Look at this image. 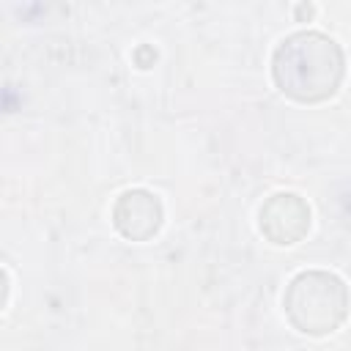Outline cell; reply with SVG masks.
<instances>
[{"mask_svg":"<svg viewBox=\"0 0 351 351\" xmlns=\"http://www.w3.org/2000/svg\"><path fill=\"white\" fill-rule=\"evenodd\" d=\"M346 77L340 44L321 30H296L285 36L271 55V80L282 96L299 104L332 99Z\"/></svg>","mask_w":351,"mask_h":351,"instance_id":"obj_1","label":"cell"},{"mask_svg":"<svg viewBox=\"0 0 351 351\" xmlns=\"http://www.w3.org/2000/svg\"><path fill=\"white\" fill-rule=\"evenodd\" d=\"M348 304V285L337 274L321 269L299 271L282 293V307L291 326L310 337L335 332L346 321Z\"/></svg>","mask_w":351,"mask_h":351,"instance_id":"obj_2","label":"cell"},{"mask_svg":"<svg viewBox=\"0 0 351 351\" xmlns=\"http://www.w3.org/2000/svg\"><path fill=\"white\" fill-rule=\"evenodd\" d=\"M258 228L271 244H296L310 230V206L296 192H274L258 211Z\"/></svg>","mask_w":351,"mask_h":351,"instance_id":"obj_3","label":"cell"},{"mask_svg":"<svg viewBox=\"0 0 351 351\" xmlns=\"http://www.w3.org/2000/svg\"><path fill=\"white\" fill-rule=\"evenodd\" d=\"M165 219L162 200L148 189H126L112 203V225L129 241H148L159 233Z\"/></svg>","mask_w":351,"mask_h":351,"instance_id":"obj_4","label":"cell"}]
</instances>
